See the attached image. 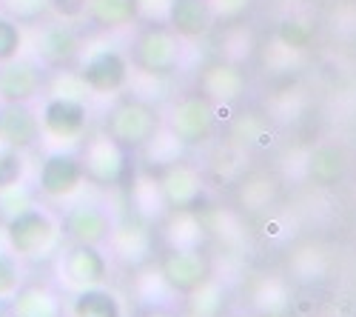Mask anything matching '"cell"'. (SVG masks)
Listing matches in <instances>:
<instances>
[{
  "label": "cell",
  "mask_w": 356,
  "mask_h": 317,
  "mask_svg": "<svg viewBox=\"0 0 356 317\" xmlns=\"http://www.w3.org/2000/svg\"><path fill=\"white\" fill-rule=\"evenodd\" d=\"M46 3L51 6V12H57L60 17L74 20V17L86 15V3H88V0H46Z\"/></svg>",
  "instance_id": "18"
},
{
  "label": "cell",
  "mask_w": 356,
  "mask_h": 317,
  "mask_svg": "<svg viewBox=\"0 0 356 317\" xmlns=\"http://www.w3.org/2000/svg\"><path fill=\"white\" fill-rule=\"evenodd\" d=\"M0 317H17V311H15V300L6 297V295H0Z\"/></svg>",
  "instance_id": "19"
},
{
  "label": "cell",
  "mask_w": 356,
  "mask_h": 317,
  "mask_svg": "<svg viewBox=\"0 0 356 317\" xmlns=\"http://www.w3.org/2000/svg\"><path fill=\"white\" fill-rule=\"evenodd\" d=\"M12 300H15L17 317H57V306H54L51 295L40 292L38 286H26Z\"/></svg>",
  "instance_id": "11"
},
{
  "label": "cell",
  "mask_w": 356,
  "mask_h": 317,
  "mask_svg": "<svg viewBox=\"0 0 356 317\" xmlns=\"http://www.w3.org/2000/svg\"><path fill=\"white\" fill-rule=\"evenodd\" d=\"M40 57L46 66H72V61L77 57V38L69 26H49L46 32L40 35Z\"/></svg>",
  "instance_id": "7"
},
{
  "label": "cell",
  "mask_w": 356,
  "mask_h": 317,
  "mask_svg": "<svg viewBox=\"0 0 356 317\" xmlns=\"http://www.w3.org/2000/svg\"><path fill=\"white\" fill-rule=\"evenodd\" d=\"M23 178V157L20 149L0 143V189H12Z\"/></svg>",
  "instance_id": "13"
},
{
  "label": "cell",
  "mask_w": 356,
  "mask_h": 317,
  "mask_svg": "<svg viewBox=\"0 0 356 317\" xmlns=\"http://www.w3.org/2000/svg\"><path fill=\"white\" fill-rule=\"evenodd\" d=\"M20 26L6 17V15H0V63H6L12 61V57H17L20 52Z\"/></svg>",
  "instance_id": "14"
},
{
  "label": "cell",
  "mask_w": 356,
  "mask_h": 317,
  "mask_svg": "<svg viewBox=\"0 0 356 317\" xmlns=\"http://www.w3.org/2000/svg\"><path fill=\"white\" fill-rule=\"evenodd\" d=\"M0 3H3V9L9 12L6 17H12L15 23H20V20H35L43 12L46 0H0Z\"/></svg>",
  "instance_id": "16"
},
{
  "label": "cell",
  "mask_w": 356,
  "mask_h": 317,
  "mask_svg": "<svg viewBox=\"0 0 356 317\" xmlns=\"http://www.w3.org/2000/svg\"><path fill=\"white\" fill-rule=\"evenodd\" d=\"M38 137H40V123L35 111L26 103L3 100V106H0V143H6L12 149H29L38 143Z\"/></svg>",
  "instance_id": "2"
},
{
  "label": "cell",
  "mask_w": 356,
  "mask_h": 317,
  "mask_svg": "<svg viewBox=\"0 0 356 317\" xmlns=\"http://www.w3.org/2000/svg\"><path fill=\"white\" fill-rule=\"evenodd\" d=\"M6 235H9V243L15 252L20 254H35L46 238L51 235V223L43 212L38 209H20L9 217L6 223Z\"/></svg>",
  "instance_id": "3"
},
{
  "label": "cell",
  "mask_w": 356,
  "mask_h": 317,
  "mask_svg": "<svg viewBox=\"0 0 356 317\" xmlns=\"http://www.w3.org/2000/svg\"><path fill=\"white\" fill-rule=\"evenodd\" d=\"M43 126L57 137H72L86 126V106L72 98H51L43 106Z\"/></svg>",
  "instance_id": "6"
},
{
  "label": "cell",
  "mask_w": 356,
  "mask_h": 317,
  "mask_svg": "<svg viewBox=\"0 0 356 317\" xmlns=\"http://www.w3.org/2000/svg\"><path fill=\"white\" fill-rule=\"evenodd\" d=\"M137 0H88L86 12L103 26H120L134 17Z\"/></svg>",
  "instance_id": "10"
},
{
  "label": "cell",
  "mask_w": 356,
  "mask_h": 317,
  "mask_svg": "<svg viewBox=\"0 0 356 317\" xmlns=\"http://www.w3.org/2000/svg\"><path fill=\"white\" fill-rule=\"evenodd\" d=\"M152 132V118L140 106H120L111 118V134L120 143H140Z\"/></svg>",
  "instance_id": "9"
},
{
  "label": "cell",
  "mask_w": 356,
  "mask_h": 317,
  "mask_svg": "<svg viewBox=\"0 0 356 317\" xmlns=\"http://www.w3.org/2000/svg\"><path fill=\"white\" fill-rule=\"evenodd\" d=\"M77 314L80 317H114V303L111 297L100 292H88L77 300Z\"/></svg>",
  "instance_id": "15"
},
{
  "label": "cell",
  "mask_w": 356,
  "mask_h": 317,
  "mask_svg": "<svg viewBox=\"0 0 356 317\" xmlns=\"http://www.w3.org/2000/svg\"><path fill=\"white\" fill-rule=\"evenodd\" d=\"M137 57H140V63H145L148 69H168L171 66V57H174V52H171V46H168V40H165V35L163 32H148L143 40H140V46H137Z\"/></svg>",
  "instance_id": "12"
},
{
  "label": "cell",
  "mask_w": 356,
  "mask_h": 317,
  "mask_svg": "<svg viewBox=\"0 0 356 317\" xmlns=\"http://www.w3.org/2000/svg\"><path fill=\"white\" fill-rule=\"evenodd\" d=\"M17 289V261L12 254L0 252V295H9Z\"/></svg>",
  "instance_id": "17"
},
{
  "label": "cell",
  "mask_w": 356,
  "mask_h": 317,
  "mask_svg": "<svg viewBox=\"0 0 356 317\" xmlns=\"http://www.w3.org/2000/svg\"><path fill=\"white\" fill-rule=\"evenodd\" d=\"M126 77H129V63L123 61V54H117V52H97L88 57L83 66V80L97 92L120 89Z\"/></svg>",
  "instance_id": "5"
},
{
  "label": "cell",
  "mask_w": 356,
  "mask_h": 317,
  "mask_svg": "<svg viewBox=\"0 0 356 317\" xmlns=\"http://www.w3.org/2000/svg\"><path fill=\"white\" fill-rule=\"evenodd\" d=\"M83 163L69 155V152H54L43 160L40 166V189L51 197L57 194H69L80 180H83Z\"/></svg>",
  "instance_id": "4"
},
{
  "label": "cell",
  "mask_w": 356,
  "mask_h": 317,
  "mask_svg": "<svg viewBox=\"0 0 356 317\" xmlns=\"http://www.w3.org/2000/svg\"><path fill=\"white\" fill-rule=\"evenodd\" d=\"M43 86V69L32 61H12L0 63V98L9 103H26L32 100Z\"/></svg>",
  "instance_id": "1"
},
{
  "label": "cell",
  "mask_w": 356,
  "mask_h": 317,
  "mask_svg": "<svg viewBox=\"0 0 356 317\" xmlns=\"http://www.w3.org/2000/svg\"><path fill=\"white\" fill-rule=\"evenodd\" d=\"M211 20L209 0H171V23L183 35H200Z\"/></svg>",
  "instance_id": "8"
}]
</instances>
